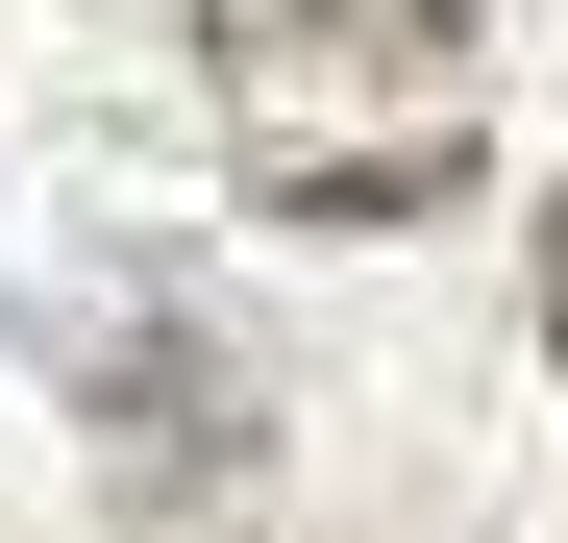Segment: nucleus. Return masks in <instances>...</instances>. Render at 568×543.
Segmentation results:
<instances>
[{"label": "nucleus", "instance_id": "obj_1", "mask_svg": "<svg viewBox=\"0 0 568 543\" xmlns=\"http://www.w3.org/2000/svg\"><path fill=\"white\" fill-rule=\"evenodd\" d=\"M173 25H199L247 223L396 247V223L469 198V148H495V25H469V0H173Z\"/></svg>", "mask_w": 568, "mask_h": 543}, {"label": "nucleus", "instance_id": "obj_2", "mask_svg": "<svg viewBox=\"0 0 568 543\" xmlns=\"http://www.w3.org/2000/svg\"><path fill=\"white\" fill-rule=\"evenodd\" d=\"M74 371H100V494H124V519H223V494L272 470V420H247V371H223L199 321H100Z\"/></svg>", "mask_w": 568, "mask_h": 543}, {"label": "nucleus", "instance_id": "obj_3", "mask_svg": "<svg viewBox=\"0 0 568 543\" xmlns=\"http://www.w3.org/2000/svg\"><path fill=\"white\" fill-rule=\"evenodd\" d=\"M544 371H568V198H544Z\"/></svg>", "mask_w": 568, "mask_h": 543}]
</instances>
